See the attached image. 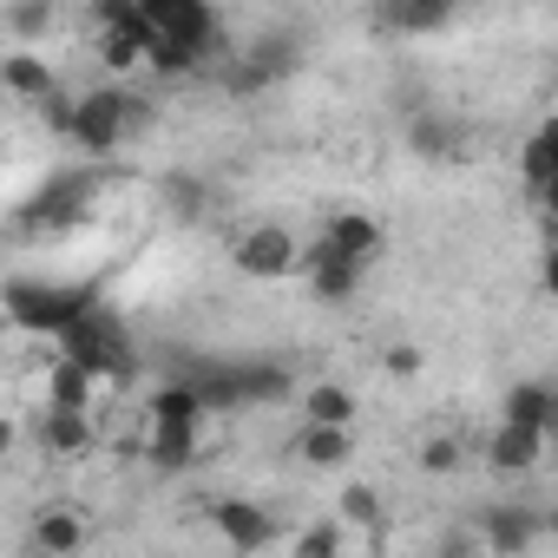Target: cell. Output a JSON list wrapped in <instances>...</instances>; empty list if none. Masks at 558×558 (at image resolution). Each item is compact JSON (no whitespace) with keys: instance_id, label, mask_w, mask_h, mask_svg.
Here are the masks:
<instances>
[{"instance_id":"1","label":"cell","mask_w":558,"mask_h":558,"mask_svg":"<svg viewBox=\"0 0 558 558\" xmlns=\"http://www.w3.org/2000/svg\"><path fill=\"white\" fill-rule=\"evenodd\" d=\"M132 125H145V99H132V93H86V99H73V138L86 145V151H112Z\"/></svg>"},{"instance_id":"2","label":"cell","mask_w":558,"mask_h":558,"mask_svg":"<svg viewBox=\"0 0 558 558\" xmlns=\"http://www.w3.org/2000/svg\"><path fill=\"white\" fill-rule=\"evenodd\" d=\"M138 14H145L151 40H171V47H191V53L217 47V14L204 0H138Z\"/></svg>"},{"instance_id":"3","label":"cell","mask_w":558,"mask_h":558,"mask_svg":"<svg viewBox=\"0 0 558 558\" xmlns=\"http://www.w3.org/2000/svg\"><path fill=\"white\" fill-rule=\"evenodd\" d=\"M296 269L310 276V290H316L323 303H349V296L362 290V269H368V263H355V256H342L336 243L316 236L310 250H296Z\"/></svg>"},{"instance_id":"4","label":"cell","mask_w":558,"mask_h":558,"mask_svg":"<svg viewBox=\"0 0 558 558\" xmlns=\"http://www.w3.org/2000/svg\"><path fill=\"white\" fill-rule=\"evenodd\" d=\"M236 269L256 276V283H276V276H290L296 269V236L283 223H256L236 236Z\"/></svg>"},{"instance_id":"5","label":"cell","mask_w":558,"mask_h":558,"mask_svg":"<svg viewBox=\"0 0 558 558\" xmlns=\"http://www.w3.org/2000/svg\"><path fill=\"white\" fill-rule=\"evenodd\" d=\"M210 525H217V538L236 545V551H263V545L276 538V519H269L256 499H217V506H210Z\"/></svg>"},{"instance_id":"6","label":"cell","mask_w":558,"mask_h":558,"mask_svg":"<svg viewBox=\"0 0 558 558\" xmlns=\"http://www.w3.org/2000/svg\"><path fill=\"white\" fill-rule=\"evenodd\" d=\"M8 303L21 310V323H27V329H66V323H80V316L93 310L80 290H14Z\"/></svg>"},{"instance_id":"7","label":"cell","mask_w":558,"mask_h":558,"mask_svg":"<svg viewBox=\"0 0 558 558\" xmlns=\"http://www.w3.org/2000/svg\"><path fill=\"white\" fill-rule=\"evenodd\" d=\"M86 512L80 506H40L34 512V551H47V558H73V551H86Z\"/></svg>"},{"instance_id":"8","label":"cell","mask_w":558,"mask_h":558,"mask_svg":"<svg viewBox=\"0 0 558 558\" xmlns=\"http://www.w3.org/2000/svg\"><path fill=\"white\" fill-rule=\"evenodd\" d=\"M408 145H414L421 158L447 165V158H460V151H466V125H460V119H447V112H414V119H408Z\"/></svg>"},{"instance_id":"9","label":"cell","mask_w":558,"mask_h":558,"mask_svg":"<svg viewBox=\"0 0 558 558\" xmlns=\"http://www.w3.org/2000/svg\"><path fill=\"white\" fill-rule=\"evenodd\" d=\"M486 545H493V558H519L532 538H538V512H525V506H493L486 512Z\"/></svg>"},{"instance_id":"10","label":"cell","mask_w":558,"mask_h":558,"mask_svg":"<svg viewBox=\"0 0 558 558\" xmlns=\"http://www.w3.org/2000/svg\"><path fill=\"white\" fill-rule=\"evenodd\" d=\"M323 243H336L342 256L368 263V256L381 250V223H375L368 210H336V217H329V230H323Z\"/></svg>"},{"instance_id":"11","label":"cell","mask_w":558,"mask_h":558,"mask_svg":"<svg viewBox=\"0 0 558 558\" xmlns=\"http://www.w3.org/2000/svg\"><path fill=\"white\" fill-rule=\"evenodd\" d=\"M558 421V395L545 388V381H519L512 395H506V427H525V434H545Z\"/></svg>"},{"instance_id":"12","label":"cell","mask_w":558,"mask_h":558,"mask_svg":"<svg viewBox=\"0 0 558 558\" xmlns=\"http://www.w3.org/2000/svg\"><path fill=\"white\" fill-rule=\"evenodd\" d=\"M486 460H493V473H532V466L545 460V434H525V427H506V421H499Z\"/></svg>"},{"instance_id":"13","label":"cell","mask_w":558,"mask_h":558,"mask_svg":"<svg viewBox=\"0 0 558 558\" xmlns=\"http://www.w3.org/2000/svg\"><path fill=\"white\" fill-rule=\"evenodd\" d=\"M0 86H8L14 99H53V66L40 60V53H8L0 60Z\"/></svg>"},{"instance_id":"14","label":"cell","mask_w":558,"mask_h":558,"mask_svg":"<svg viewBox=\"0 0 558 558\" xmlns=\"http://www.w3.org/2000/svg\"><path fill=\"white\" fill-rule=\"evenodd\" d=\"M303 427H355V395L342 381H316L303 395Z\"/></svg>"},{"instance_id":"15","label":"cell","mask_w":558,"mask_h":558,"mask_svg":"<svg viewBox=\"0 0 558 558\" xmlns=\"http://www.w3.org/2000/svg\"><path fill=\"white\" fill-rule=\"evenodd\" d=\"M296 460H310V466H349L355 460V427H303L296 434Z\"/></svg>"},{"instance_id":"16","label":"cell","mask_w":558,"mask_h":558,"mask_svg":"<svg viewBox=\"0 0 558 558\" xmlns=\"http://www.w3.org/2000/svg\"><path fill=\"white\" fill-rule=\"evenodd\" d=\"M40 440H47V453L73 460V453H86V447H93V421H86V414H73V408H47Z\"/></svg>"},{"instance_id":"17","label":"cell","mask_w":558,"mask_h":558,"mask_svg":"<svg viewBox=\"0 0 558 558\" xmlns=\"http://www.w3.org/2000/svg\"><path fill=\"white\" fill-rule=\"evenodd\" d=\"M519 171H525L532 197H545V191H551V171H558V138H551V125H538V132L525 138V151H519Z\"/></svg>"},{"instance_id":"18","label":"cell","mask_w":558,"mask_h":558,"mask_svg":"<svg viewBox=\"0 0 558 558\" xmlns=\"http://www.w3.org/2000/svg\"><path fill=\"white\" fill-rule=\"evenodd\" d=\"M283 395H290V375L283 368H269V362L230 368V401H283Z\"/></svg>"},{"instance_id":"19","label":"cell","mask_w":558,"mask_h":558,"mask_svg":"<svg viewBox=\"0 0 558 558\" xmlns=\"http://www.w3.org/2000/svg\"><path fill=\"white\" fill-rule=\"evenodd\" d=\"M86 197H93V184H86V178H60V184L27 210V223H66L73 210H86Z\"/></svg>"},{"instance_id":"20","label":"cell","mask_w":558,"mask_h":558,"mask_svg":"<svg viewBox=\"0 0 558 558\" xmlns=\"http://www.w3.org/2000/svg\"><path fill=\"white\" fill-rule=\"evenodd\" d=\"M151 427H204V401L178 381V388H158L151 395Z\"/></svg>"},{"instance_id":"21","label":"cell","mask_w":558,"mask_h":558,"mask_svg":"<svg viewBox=\"0 0 558 558\" xmlns=\"http://www.w3.org/2000/svg\"><path fill=\"white\" fill-rule=\"evenodd\" d=\"M151 460H158L165 473L191 466V460H197V427H151Z\"/></svg>"},{"instance_id":"22","label":"cell","mask_w":558,"mask_h":558,"mask_svg":"<svg viewBox=\"0 0 558 558\" xmlns=\"http://www.w3.org/2000/svg\"><path fill=\"white\" fill-rule=\"evenodd\" d=\"M86 395H93V375H86L80 362H60V368H53V408L86 414Z\"/></svg>"},{"instance_id":"23","label":"cell","mask_w":558,"mask_h":558,"mask_svg":"<svg viewBox=\"0 0 558 558\" xmlns=\"http://www.w3.org/2000/svg\"><path fill=\"white\" fill-rule=\"evenodd\" d=\"M290 558H342V525H329V519L303 525L296 545H290Z\"/></svg>"},{"instance_id":"24","label":"cell","mask_w":558,"mask_h":558,"mask_svg":"<svg viewBox=\"0 0 558 558\" xmlns=\"http://www.w3.org/2000/svg\"><path fill=\"white\" fill-rule=\"evenodd\" d=\"M381 27H395V34H427V27H447V8H381Z\"/></svg>"},{"instance_id":"25","label":"cell","mask_w":558,"mask_h":558,"mask_svg":"<svg viewBox=\"0 0 558 558\" xmlns=\"http://www.w3.org/2000/svg\"><path fill=\"white\" fill-rule=\"evenodd\" d=\"M342 519H349V525H381V499H375V486L349 480V486H342Z\"/></svg>"},{"instance_id":"26","label":"cell","mask_w":558,"mask_h":558,"mask_svg":"<svg viewBox=\"0 0 558 558\" xmlns=\"http://www.w3.org/2000/svg\"><path fill=\"white\" fill-rule=\"evenodd\" d=\"M145 66L151 73H191V66H204V53H191V47H171V40H151V53H145Z\"/></svg>"},{"instance_id":"27","label":"cell","mask_w":558,"mask_h":558,"mask_svg":"<svg viewBox=\"0 0 558 558\" xmlns=\"http://www.w3.org/2000/svg\"><path fill=\"white\" fill-rule=\"evenodd\" d=\"M8 27H14L21 40H40V34L53 27V8H47V0H21V8H8Z\"/></svg>"},{"instance_id":"28","label":"cell","mask_w":558,"mask_h":558,"mask_svg":"<svg viewBox=\"0 0 558 558\" xmlns=\"http://www.w3.org/2000/svg\"><path fill=\"white\" fill-rule=\"evenodd\" d=\"M453 466H460V440H453V434H434V440L421 447V473H434V480H447Z\"/></svg>"},{"instance_id":"29","label":"cell","mask_w":558,"mask_h":558,"mask_svg":"<svg viewBox=\"0 0 558 558\" xmlns=\"http://www.w3.org/2000/svg\"><path fill=\"white\" fill-rule=\"evenodd\" d=\"M381 368L401 375V381H414V375H421V349H414V342H395V349L381 355Z\"/></svg>"},{"instance_id":"30","label":"cell","mask_w":558,"mask_h":558,"mask_svg":"<svg viewBox=\"0 0 558 558\" xmlns=\"http://www.w3.org/2000/svg\"><path fill=\"white\" fill-rule=\"evenodd\" d=\"M14 453V421H0V460Z\"/></svg>"}]
</instances>
